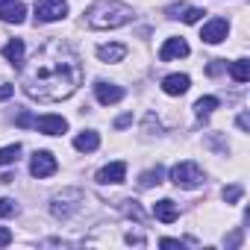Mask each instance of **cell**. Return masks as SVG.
I'll return each mask as SVG.
<instances>
[{
    "instance_id": "obj_21",
    "label": "cell",
    "mask_w": 250,
    "mask_h": 250,
    "mask_svg": "<svg viewBox=\"0 0 250 250\" xmlns=\"http://www.w3.org/2000/svg\"><path fill=\"white\" fill-rule=\"evenodd\" d=\"M162 183V168L156 165V168H150V171H145L142 177H139V186L142 188H153V186H159Z\"/></svg>"
},
{
    "instance_id": "obj_16",
    "label": "cell",
    "mask_w": 250,
    "mask_h": 250,
    "mask_svg": "<svg viewBox=\"0 0 250 250\" xmlns=\"http://www.w3.org/2000/svg\"><path fill=\"white\" fill-rule=\"evenodd\" d=\"M3 56H6V62H9V65L21 68V65H24V42H21V39L6 42V44H3Z\"/></svg>"
},
{
    "instance_id": "obj_29",
    "label": "cell",
    "mask_w": 250,
    "mask_h": 250,
    "mask_svg": "<svg viewBox=\"0 0 250 250\" xmlns=\"http://www.w3.org/2000/svg\"><path fill=\"white\" fill-rule=\"evenodd\" d=\"M9 241H12V232H9L6 227H0V247H6Z\"/></svg>"
},
{
    "instance_id": "obj_17",
    "label": "cell",
    "mask_w": 250,
    "mask_h": 250,
    "mask_svg": "<svg viewBox=\"0 0 250 250\" xmlns=\"http://www.w3.org/2000/svg\"><path fill=\"white\" fill-rule=\"evenodd\" d=\"M74 147H77L80 153H91V150L100 147V136H97L94 130H83V133L74 139Z\"/></svg>"
},
{
    "instance_id": "obj_13",
    "label": "cell",
    "mask_w": 250,
    "mask_h": 250,
    "mask_svg": "<svg viewBox=\"0 0 250 250\" xmlns=\"http://www.w3.org/2000/svg\"><path fill=\"white\" fill-rule=\"evenodd\" d=\"M188 85H191V80H188L186 74H171V77H165V80H162V91H165V94H171V97L186 94V91H188Z\"/></svg>"
},
{
    "instance_id": "obj_22",
    "label": "cell",
    "mask_w": 250,
    "mask_h": 250,
    "mask_svg": "<svg viewBox=\"0 0 250 250\" xmlns=\"http://www.w3.org/2000/svg\"><path fill=\"white\" fill-rule=\"evenodd\" d=\"M18 156H21V145L18 142L0 147V165H12V162H18Z\"/></svg>"
},
{
    "instance_id": "obj_2",
    "label": "cell",
    "mask_w": 250,
    "mask_h": 250,
    "mask_svg": "<svg viewBox=\"0 0 250 250\" xmlns=\"http://www.w3.org/2000/svg\"><path fill=\"white\" fill-rule=\"evenodd\" d=\"M85 21L91 30H118L133 21V9L121 0H94L85 9Z\"/></svg>"
},
{
    "instance_id": "obj_5",
    "label": "cell",
    "mask_w": 250,
    "mask_h": 250,
    "mask_svg": "<svg viewBox=\"0 0 250 250\" xmlns=\"http://www.w3.org/2000/svg\"><path fill=\"white\" fill-rule=\"evenodd\" d=\"M65 15H68L65 0H39L36 3V21L39 24H53V21H62Z\"/></svg>"
},
{
    "instance_id": "obj_32",
    "label": "cell",
    "mask_w": 250,
    "mask_h": 250,
    "mask_svg": "<svg viewBox=\"0 0 250 250\" xmlns=\"http://www.w3.org/2000/svg\"><path fill=\"white\" fill-rule=\"evenodd\" d=\"M130 121H133V115H121V118L115 121V127H127V124H130Z\"/></svg>"
},
{
    "instance_id": "obj_4",
    "label": "cell",
    "mask_w": 250,
    "mask_h": 250,
    "mask_svg": "<svg viewBox=\"0 0 250 250\" xmlns=\"http://www.w3.org/2000/svg\"><path fill=\"white\" fill-rule=\"evenodd\" d=\"M80 203H83V191L80 188H65L62 194H56L50 200V212H53V218H68L71 212H77Z\"/></svg>"
},
{
    "instance_id": "obj_18",
    "label": "cell",
    "mask_w": 250,
    "mask_h": 250,
    "mask_svg": "<svg viewBox=\"0 0 250 250\" xmlns=\"http://www.w3.org/2000/svg\"><path fill=\"white\" fill-rule=\"evenodd\" d=\"M97 56L103 62H121L124 56H127V47H124V44H100L97 47Z\"/></svg>"
},
{
    "instance_id": "obj_11",
    "label": "cell",
    "mask_w": 250,
    "mask_h": 250,
    "mask_svg": "<svg viewBox=\"0 0 250 250\" xmlns=\"http://www.w3.org/2000/svg\"><path fill=\"white\" fill-rule=\"evenodd\" d=\"M165 12H168V18H180L183 24H197V21L203 18V9L188 6V3H171Z\"/></svg>"
},
{
    "instance_id": "obj_31",
    "label": "cell",
    "mask_w": 250,
    "mask_h": 250,
    "mask_svg": "<svg viewBox=\"0 0 250 250\" xmlns=\"http://www.w3.org/2000/svg\"><path fill=\"white\" fill-rule=\"evenodd\" d=\"M250 127V118H247V112H241L238 115V130H247Z\"/></svg>"
},
{
    "instance_id": "obj_20",
    "label": "cell",
    "mask_w": 250,
    "mask_h": 250,
    "mask_svg": "<svg viewBox=\"0 0 250 250\" xmlns=\"http://www.w3.org/2000/svg\"><path fill=\"white\" fill-rule=\"evenodd\" d=\"M215 109H218V97H200V100L194 103V112H197V118H209Z\"/></svg>"
},
{
    "instance_id": "obj_24",
    "label": "cell",
    "mask_w": 250,
    "mask_h": 250,
    "mask_svg": "<svg viewBox=\"0 0 250 250\" xmlns=\"http://www.w3.org/2000/svg\"><path fill=\"white\" fill-rule=\"evenodd\" d=\"M15 212H18V203L12 197H0V218H9Z\"/></svg>"
},
{
    "instance_id": "obj_3",
    "label": "cell",
    "mask_w": 250,
    "mask_h": 250,
    "mask_svg": "<svg viewBox=\"0 0 250 250\" xmlns=\"http://www.w3.org/2000/svg\"><path fill=\"white\" fill-rule=\"evenodd\" d=\"M171 183H174L177 188H197V186L203 183V171H200V165H194V162H177V165L171 168Z\"/></svg>"
},
{
    "instance_id": "obj_33",
    "label": "cell",
    "mask_w": 250,
    "mask_h": 250,
    "mask_svg": "<svg viewBox=\"0 0 250 250\" xmlns=\"http://www.w3.org/2000/svg\"><path fill=\"white\" fill-rule=\"evenodd\" d=\"M127 241H130V244H145V238H142V235H133V232L127 235Z\"/></svg>"
},
{
    "instance_id": "obj_6",
    "label": "cell",
    "mask_w": 250,
    "mask_h": 250,
    "mask_svg": "<svg viewBox=\"0 0 250 250\" xmlns=\"http://www.w3.org/2000/svg\"><path fill=\"white\" fill-rule=\"evenodd\" d=\"M56 159H53V153H47V150H36L33 153V162H30V174L36 177V180H44V177H53L56 174Z\"/></svg>"
},
{
    "instance_id": "obj_1",
    "label": "cell",
    "mask_w": 250,
    "mask_h": 250,
    "mask_svg": "<svg viewBox=\"0 0 250 250\" xmlns=\"http://www.w3.org/2000/svg\"><path fill=\"white\" fill-rule=\"evenodd\" d=\"M80 83H83L80 56L59 39L36 50L33 62L21 71V88L42 103H56L71 97L80 88Z\"/></svg>"
},
{
    "instance_id": "obj_30",
    "label": "cell",
    "mask_w": 250,
    "mask_h": 250,
    "mask_svg": "<svg viewBox=\"0 0 250 250\" xmlns=\"http://www.w3.org/2000/svg\"><path fill=\"white\" fill-rule=\"evenodd\" d=\"M159 244H162V247H183L186 241H180V238H162Z\"/></svg>"
},
{
    "instance_id": "obj_15",
    "label": "cell",
    "mask_w": 250,
    "mask_h": 250,
    "mask_svg": "<svg viewBox=\"0 0 250 250\" xmlns=\"http://www.w3.org/2000/svg\"><path fill=\"white\" fill-rule=\"evenodd\" d=\"M153 215L162 221V224H174L177 218H180V209H177V203L174 200H159V203H153Z\"/></svg>"
},
{
    "instance_id": "obj_23",
    "label": "cell",
    "mask_w": 250,
    "mask_h": 250,
    "mask_svg": "<svg viewBox=\"0 0 250 250\" xmlns=\"http://www.w3.org/2000/svg\"><path fill=\"white\" fill-rule=\"evenodd\" d=\"M121 209L127 212L130 218H136V221H142V218H145V212H142V206H139L136 200H121Z\"/></svg>"
},
{
    "instance_id": "obj_27",
    "label": "cell",
    "mask_w": 250,
    "mask_h": 250,
    "mask_svg": "<svg viewBox=\"0 0 250 250\" xmlns=\"http://www.w3.org/2000/svg\"><path fill=\"white\" fill-rule=\"evenodd\" d=\"M224 68H227V62H221V59H218V62H212V65L206 68V74H209V77H218Z\"/></svg>"
},
{
    "instance_id": "obj_28",
    "label": "cell",
    "mask_w": 250,
    "mask_h": 250,
    "mask_svg": "<svg viewBox=\"0 0 250 250\" xmlns=\"http://www.w3.org/2000/svg\"><path fill=\"white\" fill-rule=\"evenodd\" d=\"M12 91H15V85H9V83H0V100H9V97H12Z\"/></svg>"
},
{
    "instance_id": "obj_19",
    "label": "cell",
    "mask_w": 250,
    "mask_h": 250,
    "mask_svg": "<svg viewBox=\"0 0 250 250\" xmlns=\"http://www.w3.org/2000/svg\"><path fill=\"white\" fill-rule=\"evenodd\" d=\"M229 74H232L235 83H247V80H250V62H247V59H235V62L229 65Z\"/></svg>"
},
{
    "instance_id": "obj_26",
    "label": "cell",
    "mask_w": 250,
    "mask_h": 250,
    "mask_svg": "<svg viewBox=\"0 0 250 250\" xmlns=\"http://www.w3.org/2000/svg\"><path fill=\"white\" fill-rule=\"evenodd\" d=\"M15 121H18V127H33V121H36V118H33V115H30V112L24 109V112H21V115H18Z\"/></svg>"
},
{
    "instance_id": "obj_10",
    "label": "cell",
    "mask_w": 250,
    "mask_h": 250,
    "mask_svg": "<svg viewBox=\"0 0 250 250\" xmlns=\"http://www.w3.org/2000/svg\"><path fill=\"white\" fill-rule=\"evenodd\" d=\"M27 18V6L21 0H0V21L6 24H21Z\"/></svg>"
},
{
    "instance_id": "obj_14",
    "label": "cell",
    "mask_w": 250,
    "mask_h": 250,
    "mask_svg": "<svg viewBox=\"0 0 250 250\" xmlns=\"http://www.w3.org/2000/svg\"><path fill=\"white\" fill-rule=\"evenodd\" d=\"M180 56H188V44L183 39H168L159 50V59L162 62H171V59H180Z\"/></svg>"
},
{
    "instance_id": "obj_9",
    "label": "cell",
    "mask_w": 250,
    "mask_h": 250,
    "mask_svg": "<svg viewBox=\"0 0 250 250\" xmlns=\"http://www.w3.org/2000/svg\"><path fill=\"white\" fill-rule=\"evenodd\" d=\"M227 33H229V24H227L224 18H212L209 24H203L200 39H203L206 44H221V42L227 39Z\"/></svg>"
},
{
    "instance_id": "obj_8",
    "label": "cell",
    "mask_w": 250,
    "mask_h": 250,
    "mask_svg": "<svg viewBox=\"0 0 250 250\" xmlns=\"http://www.w3.org/2000/svg\"><path fill=\"white\" fill-rule=\"evenodd\" d=\"M127 180V162H109L97 171V183L100 186H118Z\"/></svg>"
},
{
    "instance_id": "obj_7",
    "label": "cell",
    "mask_w": 250,
    "mask_h": 250,
    "mask_svg": "<svg viewBox=\"0 0 250 250\" xmlns=\"http://www.w3.org/2000/svg\"><path fill=\"white\" fill-rule=\"evenodd\" d=\"M33 127H36L39 133H44V136H62V133L68 130V121H65L62 115H42V118L33 121Z\"/></svg>"
},
{
    "instance_id": "obj_12",
    "label": "cell",
    "mask_w": 250,
    "mask_h": 250,
    "mask_svg": "<svg viewBox=\"0 0 250 250\" xmlns=\"http://www.w3.org/2000/svg\"><path fill=\"white\" fill-rule=\"evenodd\" d=\"M94 94H97V100H100L103 106L124 100V88L115 85V83H94Z\"/></svg>"
},
{
    "instance_id": "obj_25",
    "label": "cell",
    "mask_w": 250,
    "mask_h": 250,
    "mask_svg": "<svg viewBox=\"0 0 250 250\" xmlns=\"http://www.w3.org/2000/svg\"><path fill=\"white\" fill-rule=\"evenodd\" d=\"M238 197H241V186H227V188H224V200H227V203H235Z\"/></svg>"
}]
</instances>
